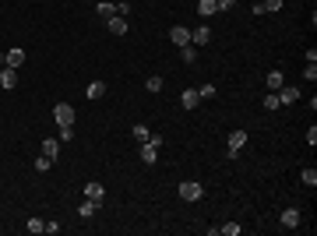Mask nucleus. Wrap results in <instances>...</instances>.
Listing matches in <instances>:
<instances>
[{
    "instance_id": "f257e3e1",
    "label": "nucleus",
    "mask_w": 317,
    "mask_h": 236,
    "mask_svg": "<svg viewBox=\"0 0 317 236\" xmlns=\"http://www.w3.org/2000/svg\"><path fill=\"white\" fill-rule=\"evenodd\" d=\"M226 141H229V145H226V155H229V159H240V152H243V145H247V131H233Z\"/></svg>"
},
{
    "instance_id": "f03ea898",
    "label": "nucleus",
    "mask_w": 317,
    "mask_h": 236,
    "mask_svg": "<svg viewBox=\"0 0 317 236\" xmlns=\"http://www.w3.org/2000/svg\"><path fill=\"white\" fill-rule=\"evenodd\" d=\"M180 198H183V201H201V198H205V187L197 183V180H183V183H180Z\"/></svg>"
},
{
    "instance_id": "7ed1b4c3",
    "label": "nucleus",
    "mask_w": 317,
    "mask_h": 236,
    "mask_svg": "<svg viewBox=\"0 0 317 236\" xmlns=\"http://www.w3.org/2000/svg\"><path fill=\"white\" fill-rule=\"evenodd\" d=\"M53 116H57L60 127H74V106L71 102H57L53 106Z\"/></svg>"
},
{
    "instance_id": "20e7f679",
    "label": "nucleus",
    "mask_w": 317,
    "mask_h": 236,
    "mask_svg": "<svg viewBox=\"0 0 317 236\" xmlns=\"http://www.w3.org/2000/svg\"><path fill=\"white\" fill-rule=\"evenodd\" d=\"M300 222H303V212L300 208H282V215H279V226L282 229H300Z\"/></svg>"
},
{
    "instance_id": "39448f33",
    "label": "nucleus",
    "mask_w": 317,
    "mask_h": 236,
    "mask_svg": "<svg viewBox=\"0 0 317 236\" xmlns=\"http://www.w3.org/2000/svg\"><path fill=\"white\" fill-rule=\"evenodd\" d=\"M300 102V88L296 85H282L279 88V106H296Z\"/></svg>"
},
{
    "instance_id": "423d86ee",
    "label": "nucleus",
    "mask_w": 317,
    "mask_h": 236,
    "mask_svg": "<svg viewBox=\"0 0 317 236\" xmlns=\"http://www.w3.org/2000/svg\"><path fill=\"white\" fill-rule=\"evenodd\" d=\"M0 88H18V67H7L0 71Z\"/></svg>"
},
{
    "instance_id": "0eeeda50",
    "label": "nucleus",
    "mask_w": 317,
    "mask_h": 236,
    "mask_svg": "<svg viewBox=\"0 0 317 236\" xmlns=\"http://www.w3.org/2000/svg\"><path fill=\"white\" fill-rule=\"evenodd\" d=\"M25 60H28V53H25L21 46H14V50H7V53H4V64H7V67H21Z\"/></svg>"
},
{
    "instance_id": "6e6552de",
    "label": "nucleus",
    "mask_w": 317,
    "mask_h": 236,
    "mask_svg": "<svg viewBox=\"0 0 317 236\" xmlns=\"http://www.w3.org/2000/svg\"><path fill=\"white\" fill-rule=\"evenodd\" d=\"M169 43H173V46H187V43H190V28H183V25L169 28Z\"/></svg>"
},
{
    "instance_id": "1a4fd4ad",
    "label": "nucleus",
    "mask_w": 317,
    "mask_h": 236,
    "mask_svg": "<svg viewBox=\"0 0 317 236\" xmlns=\"http://www.w3.org/2000/svg\"><path fill=\"white\" fill-rule=\"evenodd\" d=\"M85 198H92L95 205H102V198H106V187H102L99 180H92V183H85Z\"/></svg>"
},
{
    "instance_id": "9d476101",
    "label": "nucleus",
    "mask_w": 317,
    "mask_h": 236,
    "mask_svg": "<svg viewBox=\"0 0 317 236\" xmlns=\"http://www.w3.org/2000/svg\"><path fill=\"white\" fill-rule=\"evenodd\" d=\"M208 39H212V28H208V25H197V28L190 32V43H194V46H205Z\"/></svg>"
},
{
    "instance_id": "9b49d317",
    "label": "nucleus",
    "mask_w": 317,
    "mask_h": 236,
    "mask_svg": "<svg viewBox=\"0 0 317 236\" xmlns=\"http://www.w3.org/2000/svg\"><path fill=\"white\" fill-rule=\"evenodd\" d=\"M109 32H113V35H127V32H131L127 18H120V14H113V18H109Z\"/></svg>"
},
{
    "instance_id": "f8f14e48",
    "label": "nucleus",
    "mask_w": 317,
    "mask_h": 236,
    "mask_svg": "<svg viewBox=\"0 0 317 236\" xmlns=\"http://www.w3.org/2000/svg\"><path fill=\"white\" fill-rule=\"evenodd\" d=\"M197 102H201V95H197V88H187V92L180 95V106H183V109H197Z\"/></svg>"
},
{
    "instance_id": "ddd939ff",
    "label": "nucleus",
    "mask_w": 317,
    "mask_h": 236,
    "mask_svg": "<svg viewBox=\"0 0 317 236\" xmlns=\"http://www.w3.org/2000/svg\"><path fill=\"white\" fill-rule=\"evenodd\" d=\"M155 159H158V148H155L152 141H141V162H148V166H152Z\"/></svg>"
},
{
    "instance_id": "4468645a",
    "label": "nucleus",
    "mask_w": 317,
    "mask_h": 236,
    "mask_svg": "<svg viewBox=\"0 0 317 236\" xmlns=\"http://www.w3.org/2000/svg\"><path fill=\"white\" fill-rule=\"evenodd\" d=\"M43 155L57 162V155H60V141H57V138H46V141H43Z\"/></svg>"
},
{
    "instance_id": "2eb2a0df",
    "label": "nucleus",
    "mask_w": 317,
    "mask_h": 236,
    "mask_svg": "<svg viewBox=\"0 0 317 236\" xmlns=\"http://www.w3.org/2000/svg\"><path fill=\"white\" fill-rule=\"evenodd\" d=\"M197 14L212 18V14H219V4H215V0H197Z\"/></svg>"
},
{
    "instance_id": "dca6fc26",
    "label": "nucleus",
    "mask_w": 317,
    "mask_h": 236,
    "mask_svg": "<svg viewBox=\"0 0 317 236\" xmlns=\"http://www.w3.org/2000/svg\"><path fill=\"white\" fill-rule=\"evenodd\" d=\"M85 95H88V99H92V102H99V99H102V95H106V81H92V85H88V88H85Z\"/></svg>"
},
{
    "instance_id": "f3484780",
    "label": "nucleus",
    "mask_w": 317,
    "mask_h": 236,
    "mask_svg": "<svg viewBox=\"0 0 317 236\" xmlns=\"http://www.w3.org/2000/svg\"><path fill=\"white\" fill-rule=\"evenodd\" d=\"M264 85H268V92H279L286 81H282V71H271L268 78H264Z\"/></svg>"
},
{
    "instance_id": "a211bd4d",
    "label": "nucleus",
    "mask_w": 317,
    "mask_h": 236,
    "mask_svg": "<svg viewBox=\"0 0 317 236\" xmlns=\"http://www.w3.org/2000/svg\"><path fill=\"white\" fill-rule=\"evenodd\" d=\"M95 212H99V205H95V201H92V198H85V201H81V205H78V215H81V219H92V215H95Z\"/></svg>"
},
{
    "instance_id": "6ab92c4d",
    "label": "nucleus",
    "mask_w": 317,
    "mask_h": 236,
    "mask_svg": "<svg viewBox=\"0 0 317 236\" xmlns=\"http://www.w3.org/2000/svg\"><path fill=\"white\" fill-rule=\"evenodd\" d=\"M95 11H99V18H106V21H109V18L116 14V4H109V0H99V7H95Z\"/></svg>"
},
{
    "instance_id": "aec40b11",
    "label": "nucleus",
    "mask_w": 317,
    "mask_h": 236,
    "mask_svg": "<svg viewBox=\"0 0 317 236\" xmlns=\"http://www.w3.org/2000/svg\"><path fill=\"white\" fill-rule=\"evenodd\" d=\"M180 57H183V64H194V60H197V46H194V43L180 46Z\"/></svg>"
},
{
    "instance_id": "412c9836",
    "label": "nucleus",
    "mask_w": 317,
    "mask_h": 236,
    "mask_svg": "<svg viewBox=\"0 0 317 236\" xmlns=\"http://www.w3.org/2000/svg\"><path fill=\"white\" fill-rule=\"evenodd\" d=\"M145 88H148V92H162V88H166V81H162L158 74H152L148 81H145Z\"/></svg>"
},
{
    "instance_id": "4be33fe9",
    "label": "nucleus",
    "mask_w": 317,
    "mask_h": 236,
    "mask_svg": "<svg viewBox=\"0 0 317 236\" xmlns=\"http://www.w3.org/2000/svg\"><path fill=\"white\" fill-rule=\"evenodd\" d=\"M50 166H53V159H46V155L35 159V173H50Z\"/></svg>"
},
{
    "instance_id": "5701e85b",
    "label": "nucleus",
    "mask_w": 317,
    "mask_h": 236,
    "mask_svg": "<svg viewBox=\"0 0 317 236\" xmlns=\"http://www.w3.org/2000/svg\"><path fill=\"white\" fill-rule=\"evenodd\" d=\"M300 180H303L307 187H317V169H303V173H300Z\"/></svg>"
},
{
    "instance_id": "b1692460",
    "label": "nucleus",
    "mask_w": 317,
    "mask_h": 236,
    "mask_svg": "<svg viewBox=\"0 0 317 236\" xmlns=\"http://www.w3.org/2000/svg\"><path fill=\"white\" fill-rule=\"evenodd\" d=\"M240 229H243V226H236V222H226V226H219V233H226V236H240Z\"/></svg>"
},
{
    "instance_id": "393cba45",
    "label": "nucleus",
    "mask_w": 317,
    "mask_h": 236,
    "mask_svg": "<svg viewBox=\"0 0 317 236\" xmlns=\"http://www.w3.org/2000/svg\"><path fill=\"white\" fill-rule=\"evenodd\" d=\"M264 109H279V92H268L264 95Z\"/></svg>"
},
{
    "instance_id": "a878e982",
    "label": "nucleus",
    "mask_w": 317,
    "mask_h": 236,
    "mask_svg": "<svg viewBox=\"0 0 317 236\" xmlns=\"http://www.w3.org/2000/svg\"><path fill=\"white\" fill-rule=\"evenodd\" d=\"M261 7H264V14L268 11H282V0H261Z\"/></svg>"
},
{
    "instance_id": "bb28decb",
    "label": "nucleus",
    "mask_w": 317,
    "mask_h": 236,
    "mask_svg": "<svg viewBox=\"0 0 317 236\" xmlns=\"http://www.w3.org/2000/svg\"><path fill=\"white\" fill-rule=\"evenodd\" d=\"M134 138H138V141H148V138H152V131H148L145 124H138V127H134Z\"/></svg>"
},
{
    "instance_id": "cd10ccee",
    "label": "nucleus",
    "mask_w": 317,
    "mask_h": 236,
    "mask_svg": "<svg viewBox=\"0 0 317 236\" xmlns=\"http://www.w3.org/2000/svg\"><path fill=\"white\" fill-rule=\"evenodd\" d=\"M43 229H46L43 219H28V233H43Z\"/></svg>"
},
{
    "instance_id": "c85d7f7f",
    "label": "nucleus",
    "mask_w": 317,
    "mask_h": 236,
    "mask_svg": "<svg viewBox=\"0 0 317 236\" xmlns=\"http://www.w3.org/2000/svg\"><path fill=\"white\" fill-rule=\"evenodd\" d=\"M303 78H307V81H317V64H307L303 67Z\"/></svg>"
},
{
    "instance_id": "c756f323",
    "label": "nucleus",
    "mask_w": 317,
    "mask_h": 236,
    "mask_svg": "<svg viewBox=\"0 0 317 236\" xmlns=\"http://www.w3.org/2000/svg\"><path fill=\"white\" fill-rule=\"evenodd\" d=\"M197 95H201V99H215V85H201V88H197Z\"/></svg>"
},
{
    "instance_id": "7c9ffc66",
    "label": "nucleus",
    "mask_w": 317,
    "mask_h": 236,
    "mask_svg": "<svg viewBox=\"0 0 317 236\" xmlns=\"http://www.w3.org/2000/svg\"><path fill=\"white\" fill-rule=\"evenodd\" d=\"M215 4H219V11L226 14V11H233V7H236V0H215Z\"/></svg>"
},
{
    "instance_id": "2f4dec72",
    "label": "nucleus",
    "mask_w": 317,
    "mask_h": 236,
    "mask_svg": "<svg viewBox=\"0 0 317 236\" xmlns=\"http://www.w3.org/2000/svg\"><path fill=\"white\" fill-rule=\"evenodd\" d=\"M116 14H120V18H127V14H131V4H127V0H120V4H116Z\"/></svg>"
},
{
    "instance_id": "473e14b6",
    "label": "nucleus",
    "mask_w": 317,
    "mask_h": 236,
    "mask_svg": "<svg viewBox=\"0 0 317 236\" xmlns=\"http://www.w3.org/2000/svg\"><path fill=\"white\" fill-rule=\"evenodd\" d=\"M74 138V127H60V141H71Z\"/></svg>"
},
{
    "instance_id": "72a5a7b5",
    "label": "nucleus",
    "mask_w": 317,
    "mask_h": 236,
    "mask_svg": "<svg viewBox=\"0 0 317 236\" xmlns=\"http://www.w3.org/2000/svg\"><path fill=\"white\" fill-rule=\"evenodd\" d=\"M43 233H50V236H57V233H60V222H46V229H43Z\"/></svg>"
},
{
    "instance_id": "f704fd0d",
    "label": "nucleus",
    "mask_w": 317,
    "mask_h": 236,
    "mask_svg": "<svg viewBox=\"0 0 317 236\" xmlns=\"http://www.w3.org/2000/svg\"><path fill=\"white\" fill-rule=\"evenodd\" d=\"M0 67H4V53H0Z\"/></svg>"
}]
</instances>
